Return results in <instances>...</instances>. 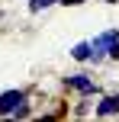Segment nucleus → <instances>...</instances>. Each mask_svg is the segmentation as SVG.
Wrapping results in <instances>:
<instances>
[{"instance_id": "nucleus-7", "label": "nucleus", "mask_w": 119, "mask_h": 122, "mask_svg": "<svg viewBox=\"0 0 119 122\" xmlns=\"http://www.w3.org/2000/svg\"><path fill=\"white\" fill-rule=\"evenodd\" d=\"M58 0H29V10L32 13H42V10H48V6H55Z\"/></svg>"}, {"instance_id": "nucleus-4", "label": "nucleus", "mask_w": 119, "mask_h": 122, "mask_svg": "<svg viewBox=\"0 0 119 122\" xmlns=\"http://www.w3.org/2000/svg\"><path fill=\"white\" fill-rule=\"evenodd\" d=\"M93 112L100 119H106V116H119V93H109V97H103L100 103L93 106Z\"/></svg>"}, {"instance_id": "nucleus-3", "label": "nucleus", "mask_w": 119, "mask_h": 122, "mask_svg": "<svg viewBox=\"0 0 119 122\" xmlns=\"http://www.w3.org/2000/svg\"><path fill=\"white\" fill-rule=\"evenodd\" d=\"M23 100H26V93H23V90H3V93H0V116L10 119V112L16 109Z\"/></svg>"}, {"instance_id": "nucleus-6", "label": "nucleus", "mask_w": 119, "mask_h": 122, "mask_svg": "<svg viewBox=\"0 0 119 122\" xmlns=\"http://www.w3.org/2000/svg\"><path fill=\"white\" fill-rule=\"evenodd\" d=\"M29 116H32V109H29V103H26V100H23V103H19L16 109L10 112V119H29Z\"/></svg>"}, {"instance_id": "nucleus-5", "label": "nucleus", "mask_w": 119, "mask_h": 122, "mask_svg": "<svg viewBox=\"0 0 119 122\" xmlns=\"http://www.w3.org/2000/svg\"><path fill=\"white\" fill-rule=\"evenodd\" d=\"M71 58L74 61H87L90 58V42H77L74 48H71Z\"/></svg>"}, {"instance_id": "nucleus-9", "label": "nucleus", "mask_w": 119, "mask_h": 122, "mask_svg": "<svg viewBox=\"0 0 119 122\" xmlns=\"http://www.w3.org/2000/svg\"><path fill=\"white\" fill-rule=\"evenodd\" d=\"M0 19H3V13H0Z\"/></svg>"}, {"instance_id": "nucleus-8", "label": "nucleus", "mask_w": 119, "mask_h": 122, "mask_svg": "<svg viewBox=\"0 0 119 122\" xmlns=\"http://www.w3.org/2000/svg\"><path fill=\"white\" fill-rule=\"evenodd\" d=\"M58 3H61V6H81L84 0H58Z\"/></svg>"}, {"instance_id": "nucleus-1", "label": "nucleus", "mask_w": 119, "mask_h": 122, "mask_svg": "<svg viewBox=\"0 0 119 122\" xmlns=\"http://www.w3.org/2000/svg\"><path fill=\"white\" fill-rule=\"evenodd\" d=\"M119 42V29H106V32H100V36L90 42V58L87 61H93V64H100L103 58H106V51L113 48V45Z\"/></svg>"}, {"instance_id": "nucleus-2", "label": "nucleus", "mask_w": 119, "mask_h": 122, "mask_svg": "<svg viewBox=\"0 0 119 122\" xmlns=\"http://www.w3.org/2000/svg\"><path fill=\"white\" fill-rule=\"evenodd\" d=\"M64 87L74 93H81V97H97L100 93V84H97L90 74H68L64 77Z\"/></svg>"}]
</instances>
